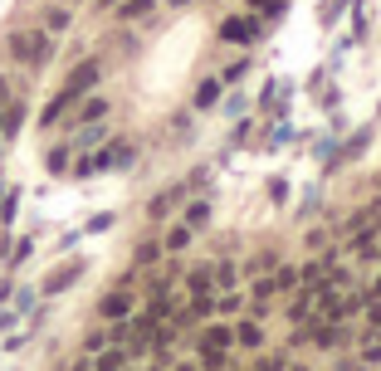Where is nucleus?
I'll use <instances>...</instances> for the list:
<instances>
[{
	"label": "nucleus",
	"mask_w": 381,
	"mask_h": 371,
	"mask_svg": "<svg viewBox=\"0 0 381 371\" xmlns=\"http://www.w3.org/2000/svg\"><path fill=\"white\" fill-rule=\"evenodd\" d=\"M215 98H220V84L210 79V84H200V93H195V108H210Z\"/></svg>",
	"instance_id": "12"
},
{
	"label": "nucleus",
	"mask_w": 381,
	"mask_h": 371,
	"mask_svg": "<svg viewBox=\"0 0 381 371\" xmlns=\"http://www.w3.org/2000/svg\"><path fill=\"white\" fill-rule=\"evenodd\" d=\"M172 5H186V0H172Z\"/></svg>",
	"instance_id": "26"
},
{
	"label": "nucleus",
	"mask_w": 381,
	"mask_h": 371,
	"mask_svg": "<svg viewBox=\"0 0 381 371\" xmlns=\"http://www.w3.org/2000/svg\"><path fill=\"white\" fill-rule=\"evenodd\" d=\"M0 108H5V103H0Z\"/></svg>",
	"instance_id": "29"
},
{
	"label": "nucleus",
	"mask_w": 381,
	"mask_h": 371,
	"mask_svg": "<svg viewBox=\"0 0 381 371\" xmlns=\"http://www.w3.org/2000/svg\"><path fill=\"white\" fill-rule=\"evenodd\" d=\"M205 283H210V269H195L190 274V293H205Z\"/></svg>",
	"instance_id": "17"
},
{
	"label": "nucleus",
	"mask_w": 381,
	"mask_h": 371,
	"mask_svg": "<svg viewBox=\"0 0 381 371\" xmlns=\"http://www.w3.org/2000/svg\"><path fill=\"white\" fill-rule=\"evenodd\" d=\"M74 98H79V93H59V98H54V103H49V108H44V117H39V122H44V127H49V122H59V112H64V108H69V103H74Z\"/></svg>",
	"instance_id": "8"
},
{
	"label": "nucleus",
	"mask_w": 381,
	"mask_h": 371,
	"mask_svg": "<svg viewBox=\"0 0 381 371\" xmlns=\"http://www.w3.org/2000/svg\"><path fill=\"white\" fill-rule=\"evenodd\" d=\"M176 371H195V367H176Z\"/></svg>",
	"instance_id": "25"
},
{
	"label": "nucleus",
	"mask_w": 381,
	"mask_h": 371,
	"mask_svg": "<svg viewBox=\"0 0 381 371\" xmlns=\"http://www.w3.org/2000/svg\"><path fill=\"white\" fill-rule=\"evenodd\" d=\"M220 34H225L230 44H245V39H254V20H225Z\"/></svg>",
	"instance_id": "4"
},
{
	"label": "nucleus",
	"mask_w": 381,
	"mask_h": 371,
	"mask_svg": "<svg viewBox=\"0 0 381 371\" xmlns=\"http://www.w3.org/2000/svg\"><path fill=\"white\" fill-rule=\"evenodd\" d=\"M5 98H10V89H5V79H0V103H5Z\"/></svg>",
	"instance_id": "23"
},
{
	"label": "nucleus",
	"mask_w": 381,
	"mask_h": 371,
	"mask_svg": "<svg viewBox=\"0 0 381 371\" xmlns=\"http://www.w3.org/2000/svg\"><path fill=\"white\" fill-rule=\"evenodd\" d=\"M186 220H190V225H205V220H210V205H205V200H195V205L186 210Z\"/></svg>",
	"instance_id": "14"
},
{
	"label": "nucleus",
	"mask_w": 381,
	"mask_h": 371,
	"mask_svg": "<svg viewBox=\"0 0 381 371\" xmlns=\"http://www.w3.org/2000/svg\"><path fill=\"white\" fill-rule=\"evenodd\" d=\"M20 122H25V108H10V112H5V127H10V132H15V127H20Z\"/></svg>",
	"instance_id": "18"
},
{
	"label": "nucleus",
	"mask_w": 381,
	"mask_h": 371,
	"mask_svg": "<svg viewBox=\"0 0 381 371\" xmlns=\"http://www.w3.org/2000/svg\"><path fill=\"white\" fill-rule=\"evenodd\" d=\"M186 240H190V230H186V225H176V230L167 235V249H186Z\"/></svg>",
	"instance_id": "15"
},
{
	"label": "nucleus",
	"mask_w": 381,
	"mask_h": 371,
	"mask_svg": "<svg viewBox=\"0 0 381 371\" xmlns=\"http://www.w3.org/2000/svg\"><path fill=\"white\" fill-rule=\"evenodd\" d=\"M372 293H377V298H381V283H377V288H372Z\"/></svg>",
	"instance_id": "24"
},
{
	"label": "nucleus",
	"mask_w": 381,
	"mask_h": 371,
	"mask_svg": "<svg viewBox=\"0 0 381 371\" xmlns=\"http://www.w3.org/2000/svg\"><path fill=\"white\" fill-rule=\"evenodd\" d=\"M122 313H132V293H108L103 298V318H122Z\"/></svg>",
	"instance_id": "6"
},
{
	"label": "nucleus",
	"mask_w": 381,
	"mask_h": 371,
	"mask_svg": "<svg viewBox=\"0 0 381 371\" xmlns=\"http://www.w3.org/2000/svg\"><path fill=\"white\" fill-rule=\"evenodd\" d=\"M44 30H69V10H44Z\"/></svg>",
	"instance_id": "10"
},
{
	"label": "nucleus",
	"mask_w": 381,
	"mask_h": 371,
	"mask_svg": "<svg viewBox=\"0 0 381 371\" xmlns=\"http://www.w3.org/2000/svg\"><path fill=\"white\" fill-rule=\"evenodd\" d=\"M103 5H117V0H103Z\"/></svg>",
	"instance_id": "27"
},
{
	"label": "nucleus",
	"mask_w": 381,
	"mask_h": 371,
	"mask_svg": "<svg viewBox=\"0 0 381 371\" xmlns=\"http://www.w3.org/2000/svg\"><path fill=\"white\" fill-rule=\"evenodd\" d=\"M176 200H181V186H172V190H162V195H157V200L147 205V215H152V220H162V215H172V205H176Z\"/></svg>",
	"instance_id": "5"
},
{
	"label": "nucleus",
	"mask_w": 381,
	"mask_h": 371,
	"mask_svg": "<svg viewBox=\"0 0 381 371\" xmlns=\"http://www.w3.org/2000/svg\"><path fill=\"white\" fill-rule=\"evenodd\" d=\"M93 371H122V352H103L93 362Z\"/></svg>",
	"instance_id": "13"
},
{
	"label": "nucleus",
	"mask_w": 381,
	"mask_h": 371,
	"mask_svg": "<svg viewBox=\"0 0 381 371\" xmlns=\"http://www.w3.org/2000/svg\"><path fill=\"white\" fill-rule=\"evenodd\" d=\"M259 371H284V362H259Z\"/></svg>",
	"instance_id": "22"
},
{
	"label": "nucleus",
	"mask_w": 381,
	"mask_h": 371,
	"mask_svg": "<svg viewBox=\"0 0 381 371\" xmlns=\"http://www.w3.org/2000/svg\"><path fill=\"white\" fill-rule=\"evenodd\" d=\"M79 274H84V264H79V259H74V264H64V269H54V274L44 278V293H64Z\"/></svg>",
	"instance_id": "3"
},
{
	"label": "nucleus",
	"mask_w": 381,
	"mask_h": 371,
	"mask_svg": "<svg viewBox=\"0 0 381 371\" xmlns=\"http://www.w3.org/2000/svg\"><path fill=\"white\" fill-rule=\"evenodd\" d=\"M250 5H254V10H269V15H279V10H284V0H250Z\"/></svg>",
	"instance_id": "20"
},
{
	"label": "nucleus",
	"mask_w": 381,
	"mask_h": 371,
	"mask_svg": "<svg viewBox=\"0 0 381 371\" xmlns=\"http://www.w3.org/2000/svg\"><path fill=\"white\" fill-rule=\"evenodd\" d=\"M117 15L122 20H142V15H152V0H117Z\"/></svg>",
	"instance_id": "7"
},
{
	"label": "nucleus",
	"mask_w": 381,
	"mask_h": 371,
	"mask_svg": "<svg viewBox=\"0 0 381 371\" xmlns=\"http://www.w3.org/2000/svg\"><path fill=\"white\" fill-rule=\"evenodd\" d=\"M352 249H357L362 259H377V254H381V249H377V240H372V235H357V240H352Z\"/></svg>",
	"instance_id": "11"
},
{
	"label": "nucleus",
	"mask_w": 381,
	"mask_h": 371,
	"mask_svg": "<svg viewBox=\"0 0 381 371\" xmlns=\"http://www.w3.org/2000/svg\"><path fill=\"white\" fill-rule=\"evenodd\" d=\"M235 337H240L245 347H259V342H264V327H259V323H240V332H235Z\"/></svg>",
	"instance_id": "9"
},
{
	"label": "nucleus",
	"mask_w": 381,
	"mask_h": 371,
	"mask_svg": "<svg viewBox=\"0 0 381 371\" xmlns=\"http://www.w3.org/2000/svg\"><path fill=\"white\" fill-rule=\"evenodd\" d=\"M98 79H103V64H98V59H84V64L69 74V84H64V89H69V93H84V89H93Z\"/></svg>",
	"instance_id": "2"
},
{
	"label": "nucleus",
	"mask_w": 381,
	"mask_h": 371,
	"mask_svg": "<svg viewBox=\"0 0 381 371\" xmlns=\"http://www.w3.org/2000/svg\"><path fill=\"white\" fill-rule=\"evenodd\" d=\"M274 283H279V288H298V274H293V269H284V274L274 278Z\"/></svg>",
	"instance_id": "21"
},
{
	"label": "nucleus",
	"mask_w": 381,
	"mask_h": 371,
	"mask_svg": "<svg viewBox=\"0 0 381 371\" xmlns=\"http://www.w3.org/2000/svg\"><path fill=\"white\" fill-rule=\"evenodd\" d=\"M293 371H303V367H293Z\"/></svg>",
	"instance_id": "28"
},
{
	"label": "nucleus",
	"mask_w": 381,
	"mask_h": 371,
	"mask_svg": "<svg viewBox=\"0 0 381 371\" xmlns=\"http://www.w3.org/2000/svg\"><path fill=\"white\" fill-rule=\"evenodd\" d=\"M10 54H15L20 64H30V69L49 64V34H44V30H15V34H10Z\"/></svg>",
	"instance_id": "1"
},
{
	"label": "nucleus",
	"mask_w": 381,
	"mask_h": 371,
	"mask_svg": "<svg viewBox=\"0 0 381 371\" xmlns=\"http://www.w3.org/2000/svg\"><path fill=\"white\" fill-rule=\"evenodd\" d=\"M157 249H162V245H142V249H137V264H152V259H157Z\"/></svg>",
	"instance_id": "19"
},
{
	"label": "nucleus",
	"mask_w": 381,
	"mask_h": 371,
	"mask_svg": "<svg viewBox=\"0 0 381 371\" xmlns=\"http://www.w3.org/2000/svg\"><path fill=\"white\" fill-rule=\"evenodd\" d=\"M103 112H108V103H103V98H93V103H84V117H89V122H98Z\"/></svg>",
	"instance_id": "16"
}]
</instances>
